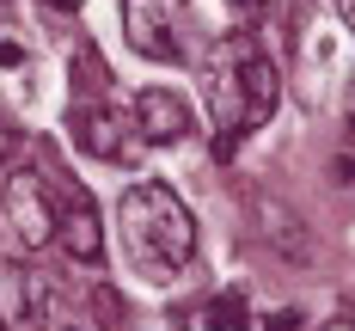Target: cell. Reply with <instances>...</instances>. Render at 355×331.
Instances as JSON below:
<instances>
[{"instance_id":"cell-2","label":"cell","mask_w":355,"mask_h":331,"mask_svg":"<svg viewBox=\"0 0 355 331\" xmlns=\"http://www.w3.org/2000/svg\"><path fill=\"white\" fill-rule=\"evenodd\" d=\"M116 233H123V257L147 282H172L196 257V221L184 209L172 184H135L116 203Z\"/></svg>"},{"instance_id":"cell-7","label":"cell","mask_w":355,"mask_h":331,"mask_svg":"<svg viewBox=\"0 0 355 331\" xmlns=\"http://www.w3.org/2000/svg\"><path fill=\"white\" fill-rule=\"evenodd\" d=\"M135 129H141L147 147H172L190 135V105H184V92H172V86H147V92H135Z\"/></svg>"},{"instance_id":"cell-13","label":"cell","mask_w":355,"mask_h":331,"mask_svg":"<svg viewBox=\"0 0 355 331\" xmlns=\"http://www.w3.org/2000/svg\"><path fill=\"white\" fill-rule=\"evenodd\" d=\"M324 331H355V325H324Z\"/></svg>"},{"instance_id":"cell-3","label":"cell","mask_w":355,"mask_h":331,"mask_svg":"<svg viewBox=\"0 0 355 331\" xmlns=\"http://www.w3.org/2000/svg\"><path fill=\"white\" fill-rule=\"evenodd\" d=\"M55 196H49V178L31 172V166H19L12 178L0 184V233L12 239V252H43V246H55Z\"/></svg>"},{"instance_id":"cell-14","label":"cell","mask_w":355,"mask_h":331,"mask_svg":"<svg viewBox=\"0 0 355 331\" xmlns=\"http://www.w3.org/2000/svg\"><path fill=\"white\" fill-rule=\"evenodd\" d=\"M239 6H251V0H239Z\"/></svg>"},{"instance_id":"cell-15","label":"cell","mask_w":355,"mask_h":331,"mask_svg":"<svg viewBox=\"0 0 355 331\" xmlns=\"http://www.w3.org/2000/svg\"><path fill=\"white\" fill-rule=\"evenodd\" d=\"M0 331H6V325H0Z\"/></svg>"},{"instance_id":"cell-6","label":"cell","mask_w":355,"mask_h":331,"mask_svg":"<svg viewBox=\"0 0 355 331\" xmlns=\"http://www.w3.org/2000/svg\"><path fill=\"white\" fill-rule=\"evenodd\" d=\"M55 209H62V221H55L62 252H68L73 264H98V257H105V215H98V203H92V196H86L73 178H62Z\"/></svg>"},{"instance_id":"cell-4","label":"cell","mask_w":355,"mask_h":331,"mask_svg":"<svg viewBox=\"0 0 355 331\" xmlns=\"http://www.w3.org/2000/svg\"><path fill=\"white\" fill-rule=\"evenodd\" d=\"M129 43L147 62H184L190 56V25H184V0H129L123 6Z\"/></svg>"},{"instance_id":"cell-11","label":"cell","mask_w":355,"mask_h":331,"mask_svg":"<svg viewBox=\"0 0 355 331\" xmlns=\"http://www.w3.org/2000/svg\"><path fill=\"white\" fill-rule=\"evenodd\" d=\"M337 12H343V19H349V31H355V0H337Z\"/></svg>"},{"instance_id":"cell-5","label":"cell","mask_w":355,"mask_h":331,"mask_svg":"<svg viewBox=\"0 0 355 331\" xmlns=\"http://www.w3.org/2000/svg\"><path fill=\"white\" fill-rule=\"evenodd\" d=\"M73 135H80L86 153H98V160H110V166H135V160L147 153L135 117L110 110V99H86V105L73 110Z\"/></svg>"},{"instance_id":"cell-10","label":"cell","mask_w":355,"mask_h":331,"mask_svg":"<svg viewBox=\"0 0 355 331\" xmlns=\"http://www.w3.org/2000/svg\"><path fill=\"white\" fill-rule=\"evenodd\" d=\"M209 331H251L245 294H214L209 300Z\"/></svg>"},{"instance_id":"cell-1","label":"cell","mask_w":355,"mask_h":331,"mask_svg":"<svg viewBox=\"0 0 355 331\" xmlns=\"http://www.w3.org/2000/svg\"><path fill=\"white\" fill-rule=\"evenodd\" d=\"M196 74H202V99H209V123L220 135V153L239 135L263 129L282 105V74L251 37H220Z\"/></svg>"},{"instance_id":"cell-8","label":"cell","mask_w":355,"mask_h":331,"mask_svg":"<svg viewBox=\"0 0 355 331\" xmlns=\"http://www.w3.org/2000/svg\"><path fill=\"white\" fill-rule=\"evenodd\" d=\"M0 99L19 105V110L37 99V62H31V49H25L19 37H6V31H0Z\"/></svg>"},{"instance_id":"cell-9","label":"cell","mask_w":355,"mask_h":331,"mask_svg":"<svg viewBox=\"0 0 355 331\" xmlns=\"http://www.w3.org/2000/svg\"><path fill=\"white\" fill-rule=\"evenodd\" d=\"M6 307L19 319H49V282L37 270H6Z\"/></svg>"},{"instance_id":"cell-12","label":"cell","mask_w":355,"mask_h":331,"mask_svg":"<svg viewBox=\"0 0 355 331\" xmlns=\"http://www.w3.org/2000/svg\"><path fill=\"white\" fill-rule=\"evenodd\" d=\"M270 331H300V319H276V325H270Z\"/></svg>"}]
</instances>
